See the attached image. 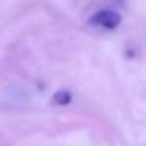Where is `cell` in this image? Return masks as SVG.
<instances>
[{
	"mask_svg": "<svg viewBox=\"0 0 146 146\" xmlns=\"http://www.w3.org/2000/svg\"><path fill=\"white\" fill-rule=\"evenodd\" d=\"M72 101V94L68 90H58L54 96H52V102L55 105H68Z\"/></svg>",
	"mask_w": 146,
	"mask_h": 146,
	"instance_id": "7a4b0ae2",
	"label": "cell"
},
{
	"mask_svg": "<svg viewBox=\"0 0 146 146\" xmlns=\"http://www.w3.org/2000/svg\"><path fill=\"white\" fill-rule=\"evenodd\" d=\"M123 17L113 10H99L88 19V24L93 27H101L105 30H115L121 24Z\"/></svg>",
	"mask_w": 146,
	"mask_h": 146,
	"instance_id": "6da1fadb",
	"label": "cell"
}]
</instances>
